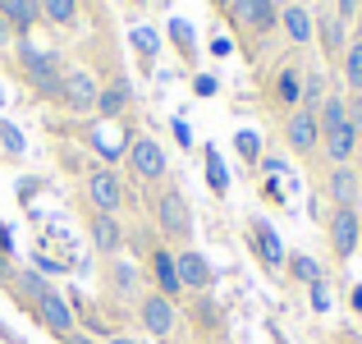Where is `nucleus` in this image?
<instances>
[{"instance_id": "nucleus-30", "label": "nucleus", "mask_w": 362, "mask_h": 344, "mask_svg": "<svg viewBox=\"0 0 362 344\" xmlns=\"http://www.w3.org/2000/svg\"><path fill=\"white\" fill-rule=\"evenodd\" d=\"M170 42L179 46V55H184V60H193V55H197V46H193V28H188L184 18H170Z\"/></svg>"}, {"instance_id": "nucleus-41", "label": "nucleus", "mask_w": 362, "mask_h": 344, "mask_svg": "<svg viewBox=\"0 0 362 344\" xmlns=\"http://www.w3.org/2000/svg\"><path fill=\"white\" fill-rule=\"evenodd\" d=\"M211 51H216V55H230V51H234V42H230V37H216Z\"/></svg>"}, {"instance_id": "nucleus-28", "label": "nucleus", "mask_w": 362, "mask_h": 344, "mask_svg": "<svg viewBox=\"0 0 362 344\" xmlns=\"http://www.w3.org/2000/svg\"><path fill=\"white\" fill-rule=\"evenodd\" d=\"M129 42H133V51H138L142 55V64H151V60H156V51H160V42H156V33H151V28H133V33H129Z\"/></svg>"}, {"instance_id": "nucleus-38", "label": "nucleus", "mask_w": 362, "mask_h": 344, "mask_svg": "<svg viewBox=\"0 0 362 344\" xmlns=\"http://www.w3.org/2000/svg\"><path fill=\"white\" fill-rule=\"evenodd\" d=\"M262 193H266V202H284V184H280V179H266Z\"/></svg>"}, {"instance_id": "nucleus-47", "label": "nucleus", "mask_w": 362, "mask_h": 344, "mask_svg": "<svg viewBox=\"0 0 362 344\" xmlns=\"http://www.w3.org/2000/svg\"><path fill=\"white\" fill-rule=\"evenodd\" d=\"M138 5H142V0H138Z\"/></svg>"}, {"instance_id": "nucleus-27", "label": "nucleus", "mask_w": 362, "mask_h": 344, "mask_svg": "<svg viewBox=\"0 0 362 344\" xmlns=\"http://www.w3.org/2000/svg\"><path fill=\"white\" fill-rule=\"evenodd\" d=\"M206 188H211L216 197L230 193V170H225V161H221V151H216V147H206Z\"/></svg>"}, {"instance_id": "nucleus-22", "label": "nucleus", "mask_w": 362, "mask_h": 344, "mask_svg": "<svg viewBox=\"0 0 362 344\" xmlns=\"http://www.w3.org/2000/svg\"><path fill=\"white\" fill-rule=\"evenodd\" d=\"M9 289L18 294V303H23V308H33V303L42 299L46 289H51V285H46V275H42V271H28V266H23V271H14V280H9Z\"/></svg>"}, {"instance_id": "nucleus-18", "label": "nucleus", "mask_w": 362, "mask_h": 344, "mask_svg": "<svg viewBox=\"0 0 362 344\" xmlns=\"http://www.w3.org/2000/svg\"><path fill=\"white\" fill-rule=\"evenodd\" d=\"M147 266H151V280H156V294H165V299L179 303L184 285H179V271H175V253H170V248H151Z\"/></svg>"}, {"instance_id": "nucleus-10", "label": "nucleus", "mask_w": 362, "mask_h": 344, "mask_svg": "<svg viewBox=\"0 0 362 344\" xmlns=\"http://www.w3.org/2000/svg\"><path fill=\"white\" fill-rule=\"evenodd\" d=\"M247 239H252L257 262H262L266 271H280V266H284V239H280V229H275L271 221H262V216H252V221H247Z\"/></svg>"}, {"instance_id": "nucleus-43", "label": "nucleus", "mask_w": 362, "mask_h": 344, "mask_svg": "<svg viewBox=\"0 0 362 344\" xmlns=\"http://www.w3.org/2000/svg\"><path fill=\"white\" fill-rule=\"evenodd\" d=\"M14 280V266H9V257H0V285Z\"/></svg>"}, {"instance_id": "nucleus-35", "label": "nucleus", "mask_w": 362, "mask_h": 344, "mask_svg": "<svg viewBox=\"0 0 362 344\" xmlns=\"http://www.w3.org/2000/svg\"><path fill=\"white\" fill-rule=\"evenodd\" d=\"M193 92H197V97H216V92H221V79H216V74H197Z\"/></svg>"}, {"instance_id": "nucleus-24", "label": "nucleus", "mask_w": 362, "mask_h": 344, "mask_svg": "<svg viewBox=\"0 0 362 344\" xmlns=\"http://www.w3.org/2000/svg\"><path fill=\"white\" fill-rule=\"evenodd\" d=\"M339 69H344L349 92H362V33L344 46V55H339Z\"/></svg>"}, {"instance_id": "nucleus-13", "label": "nucleus", "mask_w": 362, "mask_h": 344, "mask_svg": "<svg viewBox=\"0 0 362 344\" xmlns=\"http://www.w3.org/2000/svg\"><path fill=\"white\" fill-rule=\"evenodd\" d=\"M97 79H92L88 69H64V97H60V106L64 110H74V115H88V110H97Z\"/></svg>"}, {"instance_id": "nucleus-25", "label": "nucleus", "mask_w": 362, "mask_h": 344, "mask_svg": "<svg viewBox=\"0 0 362 344\" xmlns=\"http://www.w3.org/2000/svg\"><path fill=\"white\" fill-rule=\"evenodd\" d=\"M42 5V18L55 28H74L78 23V0H37Z\"/></svg>"}, {"instance_id": "nucleus-48", "label": "nucleus", "mask_w": 362, "mask_h": 344, "mask_svg": "<svg viewBox=\"0 0 362 344\" xmlns=\"http://www.w3.org/2000/svg\"><path fill=\"white\" fill-rule=\"evenodd\" d=\"M0 101H5V97H0Z\"/></svg>"}, {"instance_id": "nucleus-31", "label": "nucleus", "mask_w": 362, "mask_h": 344, "mask_svg": "<svg viewBox=\"0 0 362 344\" xmlns=\"http://www.w3.org/2000/svg\"><path fill=\"white\" fill-rule=\"evenodd\" d=\"M326 101V79L321 74H303V110H317Z\"/></svg>"}, {"instance_id": "nucleus-40", "label": "nucleus", "mask_w": 362, "mask_h": 344, "mask_svg": "<svg viewBox=\"0 0 362 344\" xmlns=\"http://www.w3.org/2000/svg\"><path fill=\"white\" fill-rule=\"evenodd\" d=\"M0 46H14V28L5 23V14H0Z\"/></svg>"}, {"instance_id": "nucleus-4", "label": "nucleus", "mask_w": 362, "mask_h": 344, "mask_svg": "<svg viewBox=\"0 0 362 344\" xmlns=\"http://www.w3.org/2000/svg\"><path fill=\"white\" fill-rule=\"evenodd\" d=\"M326 239H330V253H335L339 262H349V257L358 253V243H362V216H358V207H335L330 221H326Z\"/></svg>"}, {"instance_id": "nucleus-45", "label": "nucleus", "mask_w": 362, "mask_h": 344, "mask_svg": "<svg viewBox=\"0 0 362 344\" xmlns=\"http://www.w3.org/2000/svg\"><path fill=\"white\" fill-rule=\"evenodd\" d=\"M349 303H354V312H362V285H354V294H349Z\"/></svg>"}, {"instance_id": "nucleus-9", "label": "nucleus", "mask_w": 362, "mask_h": 344, "mask_svg": "<svg viewBox=\"0 0 362 344\" xmlns=\"http://www.w3.org/2000/svg\"><path fill=\"white\" fill-rule=\"evenodd\" d=\"M138 321H142V331L147 336H156V340H165V336H175V321H179V308H175V299H165V294H138Z\"/></svg>"}, {"instance_id": "nucleus-26", "label": "nucleus", "mask_w": 362, "mask_h": 344, "mask_svg": "<svg viewBox=\"0 0 362 344\" xmlns=\"http://www.w3.org/2000/svg\"><path fill=\"white\" fill-rule=\"evenodd\" d=\"M284 266H289V275H293L298 285L326 280V275H321V266H317V257H308V253H289V257H284Z\"/></svg>"}, {"instance_id": "nucleus-32", "label": "nucleus", "mask_w": 362, "mask_h": 344, "mask_svg": "<svg viewBox=\"0 0 362 344\" xmlns=\"http://www.w3.org/2000/svg\"><path fill=\"white\" fill-rule=\"evenodd\" d=\"M133 275H138V266H129V262H110V285H115L119 294H133Z\"/></svg>"}, {"instance_id": "nucleus-44", "label": "nucleus", "mask_w": 362, "mask_h": 344, "mask_svg": "<svg viewBox=\"0 0 362 344\" xmlns=\"http://www.w3.org/2000/svg\"><path fill=\"white\" fill-rule=\"evenodd\" d=\"M9 248H14V243H9V229L0 225V257H9Z\"/></svg>"}, {"instance_id": "nucleus-14", "label": "nucleus", "mask_w": 362, "mask_h": 344, "mask_svg": "<svg viewBox=\"0 0 362 344\" xmlns=\"http://www.w3.org/2000/svg\"><path fill=\"white\" fill-rule=\"evenodd\" d=\"M326 193H330V202H335V207H358V197H362V170L358 166H330Z\"/></svg>"}, {"instance_id": "nucleus-11", "label": "nucleus", "mask_w": 362, "mask_h": 344, "mask_svg": "<svg viewBox=\"0 0 362 344\" xmlns=\"http://www.w3.org/2000/svg\"><path fill=\"white\" fill-rule=\"evenodd\" d=\"M312 37H321V55H326V60H339L344 46H349V23L335 9L321 5V14H312Z\"/></svg>"}, {"instance_id": "nucleus-37", "label": "nucleus", "mask_w": 362, "mask_h": 344, "mask_svg": "<svg viewBox=\"0 0 362 344\" xmlns=\"http://www.w3.org/2000/svg\"><path fill=\"white\" fill-rule=\"evenodd\" d=\"M349 124H354L358 138H362V92H354V97H349Z\"/></svg>"}, {"instance_id": "nucleus-8", "label": "nucleus", "mask_w": 362, "mask_h": 344, "mask_svg": "<svg viewBox=\"0 0 362 344\" xmlns=\"http://www.w3.org/2000/svg\"><path fill=\"white\" fill-rule=\"evenodd\" d=\"M83 193H88V207H92V212L115 216L119 207H124V184H119L115 170H106V166L88 170V179H83Z\"/></svg>"}, {"instance_id": "nucleus-42", "label": "nucleus", "mask_w": 362, "mask_h": 344, "mask_svg": "<svg viewBox=\"0 0 362 344\" xmlns=\"http://www.w3.org/2000/svg\"><path fill=\"white\" fill-rule=\"evenodd\" d=\"M175 138L184 142V147H188V142H193V133H188V124H184V120H175Z\"/></svg>"}, {"instance_id": "nucleus-39", "label": "nucleus", "mask_w": 362, "mask_h": 344, "mask_svg": "<svg viewBox=\"0 0 362 344\" xmlns=\"http://www.w3.org/2000/svg\"><path fill=\"white\" fill-rule=\"evenodd\" d=\"M60 344H101V340L92 336V331H69V336H64Z\"/></svg>"}, {"instance_id": "nucleus-19", "label": "nucleus", "mask_w": 362, "mask_h": 344, "mask_svg": "<svg viewBox=\"0 0 362 344\" xmlns=\"http://www.w3.org/2000/svg\"><path fill=\"white\" fill-rule=\"evenodd\" d=\"M0 14H5L9 28H14V37H28L37 23H42V5H37V0H0Z\"/></svg>"}, {"instance_id": "nucleus-46", "label": "nucleus", "mask_w": 362, "mask_h": 344, "mask_svg": "<svg viewBox=\"0 0 362 344\" xmlns=\"http://www.w3.org/2000/svg\"><path fill=\"white\" fill-rule=\"evenodd\" d=\"M106 344H138V340H133V336H110Z\"/></svg>"}, {"instance_id": "nucleus-5", "label": "nucleus", "mask_w": 362, "mask_h": 344, "mask_svg": "<svg viewBox=\"0 0 362 344\" xmlns=\"http://www.w3.org/2000/svg\"><path fill=\"white\" fill-rule=\"evenodd\" d=\"M284 147L293 156H317L321 151V124H317V110H289L284 115Z\"/></svg>"}, {"instance_id": "nucleus-23", "label": "nucleus", "mask_w": 362, "mask_h": 344, "mask_svg": "<svg viewBox=\"0 0 362 344\" xmlns=\"http://www.w3.org/2000/svg\"><path fill=\"white\" fill-rule=\"evenodd\" d=\"M317 124L321 133L339 129V124H349V97H335V92H326V101L317 106Z\"/></svg>"}, {"instance_id": "nucleus-15", "label": "nucleus", "mask_w": 362, "mask_h": 344, "mask_svg": "<svg viewBox=\"0 0 362 344\" xmlns=\"http://www.w3.org/2000/svg\"><path fill=\"white\" fill-rule=\"evenodd\" d=\"M321 151L330 156V166H354V156L362 151V138L354 124H339V129L321 133Z\"/></svg>"}, {"instance_id": "nucleus-2", "label": "nucleus", "mask_w": 362, "mask_h": 344, "mask_svg": "<svg viewBox=\"0 0 362 344\" xmlns=\"http://www.w3.org/2000/svg\"><path fill=\"white\" fill-rule=\"evenodd\" d=\"M124 161H129V175L138 179V184H160V179L170 175L165 147H160L156 138H147V133H138V138L124 147Z\"/></svg>"}, {"instance_id": "nucleus-16", "label": "nucleus", "mask_w": 362, "mask_h": 344, "mask_svg": "<svg viewBox=\"0 0 362 344\" xmlns=\"http://www.w3.org/2000/svg\"><path fill=\"white\" fill-rule=\"evenodd\" d=\"M88 234H92V248H97L101 257H115L124 248V225L106 212H88Z\"/></svg>"}, {"instance_id": "nucleus-20", "label": "nucleus", "mask_w": 362, "mask_h": 344, "mask_svg": "<svg viewBox=\"0 0 362 344\" xmlns=\"http://www.w3.org/2000/svg\"><path fill=\"white\" fill-rule=\"evenodd\" d=\"M280 28H284V37H289L293 46H308L312 42V14L303 5H284L280 9Z\"/></svg>"}, {"instance_id": "nucleus-34", "label": "nucleus", "mask_w": 362, "mask_h": 344, "mask_svg": "<svg viewBox=\"0 0 362 344\" xmlns=\"http://www.w3.org/2000/svg\"><path fill=\"white\" fill-rule=\"evenodd\" d=\"M308 299H312V308H317V312H326V308H330V285H326V280L308 285Z\"/></svg>"}, {"instance_id": "nucleus-17", "label": "nucleus", "mask_w": 362, "mask_h": 344, "mask_svg": "<svg viewBox=\"0 0 362 344\" xmlns=\"http://www.w3.org/2000/svg\"><path fill=\"white\" fill-rule=\"evenodd\" d=\"M271 101L280 110H298L303 106V69L298 64H280L271 79Z\"/></svg>"}, {"instance_id": "nucleus-7", "label": "nucleus", "mask_w": 362, "mask_h": 344, "mask_svg": "<svg viewBox=\"0 0 362 344\" xmlns=\"http://www.w3.org/2000/svg\"><path fill=\"white\" fill-rule=\"evenodd\" d=\"M33 317L42 321V326L51 331L55 340H64V336H69V331H78V312H74V303L64 299L60 289H46L42 299L33 303Z\"/></svg>"}, {"instance_id": "nucleus-29", "label": "nucleus", "mask_w": 362, "mask_h": 344, "mask_svg": "<svg viewBox=\"0 0 362 344\" xmlns=\"http://www.w3.org/2000/svg\"><path fill=\"white\" fill-rule=\"evenodd\" d=\"M234 151H239L247 166H257V161H262V138H257L252 129H239L234 133Z\"/></svg>"}, {"instance_id": "nucleus-21", "label": "nucleus", "mask_w": 362, "mask_h": 344, "mask_svg": "<svg viewBox=\"0 0 362 344\" xmlns=\"http://www.w3.org/2000/svg\"><path fill=\"white\" fill-rule=\"evenodd\" d=\"M129 101H133V97H129V83L115 79L110 88L97 92V115H101V120H119V115L129 110Z\"/></svg>"}, {"instance_id": "nucleus-36", "label": "nucleus", "mask_w": 362, "mask_h": 344, "mask_svg": "<svg viewBox=\"0 0 362 344\" xmlns=\"http://www.w3.org/2000/svg\"><path fill=\"white\" fill-rule=\"evenodd\" d=\"M335 14L344 23H354V18H362V0H335Z\"/></svg>"}, {"instance_id": "nucleus-3", "label": "nucleus", "mask_w": 362, "mask_h": 344, "mask_svg": "<svg viewBox=\"0 0 362 344\" xmlns=\"http://www.w3.org/2000/svg\"><path fill=\"white\" fill-rule=\"evenodd\" d=\"M156 225L165 239H175V243H188L193 239V207H188V197L179 193V188H165V193L156 197Z\"/></svg>"}, {"instance_id": "nucleus-12", "label": "nucleus", "mask_w": 362, "mask_h": 344, "mask_svg": "<svg viewBox=\"0 0 362 344\" xmlns=\"http://www.w3.org/2000/svg\"><path fill=\"white\" fill-rule=\"evenodd\" d=\"M175 271H179V285L193 289V294H202V289L216 285V266L206 262L197 248H179V253H175Z\"/></svg>"}, {"instance_id": "nucleus-33", "label": "nucleus", "mask_w": 362, "mask_h": 344, "mask_svg": "<svg viewBox=\"0 0 362 344\" xmlns=\"http://www.w3.org/2000/svg\"><path fill=\"white\" fill-rule=\"evenodd\" d=\"M0 142H5L9 156H23V133H18L14 124H0Z\"/></svg>"}, {"instance_id": "nucleus-1", "label": "nucleus", "mask_w": 362, "mask_h": 344, "mask_svg": "<svg viewBox=\"0 0 362 344\" xmlns=\"http://www.w3.org/2000/svg\"><path fill=\"white\" fill-rule=\"evenodd\" d=\"M14 55H18V74L28 79V88H33L37 97H46V101L64 97V60L55 51H42V46H33L23 37V42L14 46Z\"/></svg>"}, {"instance_id": "nucleus-6", "label": "nucleus", "mask_w": 362, "mask_h": 344, "mask_svg": "<svg viewBox=\"0 0 362 344\" xmlns=\"http://www.w3.org/2000/svg\"><path fill=\"white\" fill-rule=\"evenodd\" d=\"M230 14L247 37H266L280 28V0H230Z\"/></svg>"}]
</instances>
